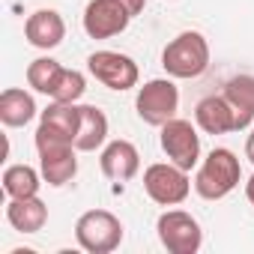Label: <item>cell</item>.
<instances>
[{"instance_id":"8fae6325","label":"cell","mask_w":254,"mask_h":254,"mask_svg":"<svg viewBox=\"0 0 254 254\" xmlns=\"http://www.w3.org/2000/svg\"><path fill=\"white\" fill-rule=\"evenodd\" d=\"M99 168H102V174H105L108 180H114V183H129V180H135L138 171H141V153H138V147H135L132 141H123V138L108 141V144L102 147Z\"/></svg>"},{"instance_id":"44dd1931","label":"cell","mask_w":254,"mask_h":254,"mask_svg":"<svg viewBox=\"0 0 254 254\" xmlns=\"http://www.w3.org/2000/svg\"><path fill=\"white\" fill-rule=\"evenodd\" d=\"M87 90V78L78 72V69H63L54 93H51V102H66V105H78V99L84 96Z\"/></svg>"},{"instance_id":"9a60e30c","label":"cell","mask_w":254,"mask_h":254,"mask_svg":"<svg viewBox=\"0 0 254 254\" xmlns=\"http://www.w3.org/2000/svg\"><path fill=\"white\" fill-rule=\"evenodd\" d=\"M108 144V117L96 105H81V123L75 135V150L78 153H96Z\"/></svg>"},{"instance_id":"6da1fadb","label":"cell","mask_w":254,"mask_h":254,"mask_svg":"<svg viewBox=\"0 0 254 254\" xmlns=\"http://www.w3.org/2000/svg\"><path fill=\"white\" fill-rule=\"evenodd\" d=\"M162 66L171 78H180V81L200 78L209 69V42L197 30H183L165 45Z\"/></svg>"},{"instance_id":"d6986e66","label":"cell","mask_w":254,"mask_h":254,"mask_svg":"<svg viewBox=\"0 0 254 254\" xmlns=\"http://www.w3.org/2000/svg\"><path fill=\"white\" fill-rule=\"evenodd\" d=\"M42 186V171L30 165H9L3 171V191L6 197H36Z\"/></svg>"},{"instance_id":"5bb4252c","label":"cell","mask_w":254,"mask_h":254,"mask_svg":"<svg viewBox=\"0 0 254 254\" xmlns=\"http://www.w3.org/2000/svg\"><path fill=\"white\" fill-rule=\"evenodd\" d=\"M221 96L233 108L236 132L248 129V126L254 123V75H233V78H227Z\"/></svg>"},{"instance_id":"5b68a950","label":"cell","mask_w":254,"mask_h":254,"mask_svg":"<svg viewBox=\"0 0 254 254\" xmlns=\"http://www.w3.org/2000/svg\"><path fill=\"white\" fill-rule=\"evenodd\" d=\"M135 111L138 117L147 123V126H156V129H162V126L168 120L177 117L180 111V90L171 78H153L147 81L138 96H135Z\"/></svg>"},{"instance_id":"ac0fdd59","label":"cell","mask_w":254,"mask_h":254,"mask_svg":"<svg viewBox=\"0 0 254 254\" xmlns=\"http://www.w3.org/2000/svg\"><path fill=\"white\" fill-rule=\"evenodd\" d=\"M36 114H39L36 99L27 90L9 87V90L0 93V123L9 126V129H21V126H27Z\"/></svg>"},{"instance_id":"2e32d148","label":"cell","mask_w":254,"mask_h":254,"mask_svg":"<svg viewBox=\"0 0 254 254\" xmlns=\"http://www.w3.org/2000/svg\"><path fill=\"white\" fill-rule=\"evenodd\" d=\"M6 221L18 233H39L48 221V206L36 197H9L6 203Z\"/></svg>"},{"instance_id":"52a82bcc","label":"cell","mask_w":254,"mask_h":254,"mask_svg":"<svg viewBox=\"0 0 254 254\" xmlns=\"http://www.w3.org/2000/svg\"><path fill=\"white\" fill-rule=\"evenodd\" d=\"M156 233H159V242L171 254H194L203 245V230H200L197 218L186 209L162 212L156 221Z\"/></svg>"},{"instance_id":"4fadbf2b","label":"cell","mask_w":254,"mask_h":254,"mask_svg":"<svg viewBox=\"0 0 254 254\" xmlns=\"http://www.w3.org/2000/svg\"><path fill=\"white\" fill-rule=\"evenodd\" d=\"M194 123L206 135H227L236 132V117L224 96H203L194 108Z\"/></svg>"},{"instance_id":"9c48e42d","label":"cell","mask_w":254,"mask_h":254,"mask_svg":"<svg viewBox=\"0 0 254 254\" xmlns=\"http://www.w3.org/2000/svg\"><path fill=\"white\" fill-rule=\"evenodd\" d=\"M87 69L99 84H105L108 90H117V93L138 87V78H141L138 63L129 54H120V51H93L87 57Z\"/></svg>"},{"instance_id":"cb8c5ba5","label":"cell","mask_w":254,"mask_h":254,"mask_svg":"<svg viewBox=\"0 0 254 254\" xmlns=\"http://www.w3.org/2000/svg\"><path fill=\"white\" fill-rule=\"evenodd\" d=\"M245 197H248V203L254 206V174L248 177V183H245Z\"/></svg>"},{"instance_id":"ffe728a7","label":"cell","mask_w":254,"mask_h":254,"mask_svg":"<svg viewBox=\"0 0 254 254\" xmlns=\"http://www.w3.org/2000/svg\"><path fill=\"white\" fill-rule=\"evenodd\" d=\"M63 69H66V66H60L54 57H36V60L27 66V84H30L36 93H42V96L51 99V93H54V87H57Z\"/></svg>"},{"instance_id":"ba28073f","label":"cell","mask_w":254,"mask_h":254,"mask_svg":"<svg viewBox=\"0 0 254 254\" xmlns=\"http://www.w3.org/2000/svg\"><path fill=\"white\" fill-rule=\"evenodd\" d=\"M162 153L168 156V162H174L183 171H191L200 165V135L189 120H168L162 126V135H159Z\"/></svg>"},{"instance_id":"8992f818","label":"cell","mask_w":254,"mask_h":254,"mask_svg":"<svg viewBox=\"0 0 254 254\" xmlns=\"http://www.w3.org/2000/svg\"><path fill=\"white\" fill-rule=\"evenodd\" d=\"M144 191L159 206H180L191 194L189 171L177 168L174 162H156L144 171Z\"/></svg>"},{"instance_id":"7a4b0ae2","label":"cell","mask_w":254,"mask_h":254,"mask_svg":"<svg viewBox=\"0 0 254 254\" xmlns=\"http://www.w3.org/2000/svg\"><path fill=\"white\" fill-rule=\"evenodd\" d=\"M242 180V168H239V159L233 156V150L227 147H215L200 165H197V174H194V191L203 197V200H221L227 197Z\"/></svg>"},{"instance_id":"603a6c76","label":"cell","mask_w":254,"mask_h":254,"mask_svg":"<svg viewBox=\"0 0 254 254\" xmlns=\"http://www.w3.org/2000/svg\"><path fill=\"white\" fill-rule=\"evenodd\" d=\"M245 159L254 165V129H251V135L245 138Z\"/></svg>"},{"instance_id":"e0dca14e","label":"cell","mask_w":254,"mask_h":254,"mask_svg":"<svg viewBox=\"0 0 254 254\" xmlns=\"http://www.w3.org/2000/svg\"><path fill=\"white\" fill-rule=\"evenodd\" d=\"M78 123H81V105H66V102H51L39 114V129L57 138H66L75 144L78 135Z\"/></svg>"},{"instance_id":"277c9868","label":"cell","mask_w":254,"mask_h":254,"mask_svg":"<svg viewBox=\"0 0 254 254\" xmlns=\"http://www.w3.org/2000/svg\"><path fill=\"white\" fill-rule=\"evenodd\" d=\"M75 239L87 254H111L123 245V221L108 209H87L75 221Z\"/></svg>"},{"instance_id":"30bf717a","label":"cell","mask_w":254,"mask_h":254,"mask_svg":"<svg viewBox=\"0 0 254 254\" xmlns=\"http://www.w3.org/2000/svg\"><path fill=\"white\" fill-rule=\"evenodd\" d=\"M132 21V12L126 9L120 0H90L84 15H81V24H84V33L90 39H111V36H120Z\"/></svg>"},{"instance_id":"7402d4cb","label":"cell","mask_w":254,"mask_h":254,"mask_svg":"<svg viewBox=\"0 0 254 254\" xmlns=\"http://www.w3.org/2000/svg\"><path fill=\"white\" fill-rule=\"evenodd\" d=\"M120 3H123L126 9H129V12H132V18H135V15H141V12H144L147 0H120Z\"/></svg>"},{"instance_id":"3957f363","label":"cell","mask_w":254,"mask_h":254,"mask_svg":"<svg viewBox=\"0 0 254 254\" xmlns=\"http://www.w3.org/2000/svg\"><path fill=\"white\" fill-rule=\"evenodd\" d=\"M36 153H39V171L42 180L54 189L66 186L75 180L78 174V159H75V144L57 135H48L42 129H36Z\"/></svg>"},{"instance_id":"7c38bea8","label":"cell","mask_w":254,"mask_h":254,"mask_svg":"<svg viewBox=\"0 0 254 254\" xmlns=\"http://www.w3.org/2000/svg\"><path fill=\"white\" fill-rule=\"evenodd\" d=\"M24 39L39 48V51H51L66 39V21L57 9H36L33 15H27L24 21Z\"/></svg>"}]
</instances>
